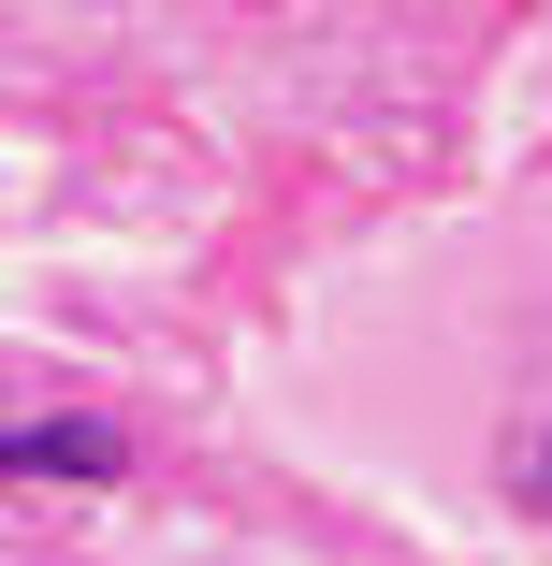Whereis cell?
<instances>
[{"label":"cell","instance_id":"6da1fadb","mask_svg":"<svg viewBox=\"0 0 552 566\" xmlns=\"http://www.w3.org/2000/svg\"><path fill=\"white\" fill-rule=\"evenodd\" d=\"M0 480H117V436L102 421H0Z\"/></svg>","mask_w":552,"mask_h":566},{"label":"cell","instance_id":"7a4b0ae2","mask_svg":"<svg viewBox=\"0 0 552 566\" xmlns=\"http://www.w3.org/2000/svg\"><path fill=\"white\" fill-rule=\"evenodd\" d=\"M523 494H538V509H552V450H538V480H523Z\"/></svg>","mask_w":552,"mask_h":566}]
</instances>
